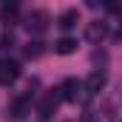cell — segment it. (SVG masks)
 <instances>
[{
	"label": "cell",
	"instance_id": "cell-6",
	"mask_svg": "<svg viewBox=\"0 0 122 122\" xmlns=\"http://www.w3.org/2000/svg\"><path fill=\"white\" fill-rule=\"evenodd\" d=\"M57 102H60V94H57V91H48L46 97H43V102H40V117H43V119H48V117L54 114Z\"/></svg>",
	"mask_w": 122,
	"mask_h": 122
},
{
	"label": "cell",
	"instance_id": "cell-4",
	"mask_svg": "<svg viewBox=\"0 0 122 122\" xmlns=\"http://www.w3.org/2000/svg\"><path fill=\"white\" fill-rule=\"evenodd\" d=\"M82 88H85V94H88V97L99 94L102 88H105V74H102V71H94L91 77H88V80L82 82Z\"/></svg>",
	"mask_w": 122,
	"mask_h": 122
},
{
	"label": "cell",
	"instance_id": "cell-9",
	"mask_svg": "<svg viewBox=\"0 0 122 122\" xmlns=\"http://www.w3.org/2000/svg\"><path fill=\"white\" fill-rule=\"evenodd\" d=\"M54 51H57V54H74V51H77V40H71V37H62V40H57Z\"/></svg>",
	"mask_w": 122,
	"mask_h": 122
},
{
	"label": "cell",
	"instance_id": "cell-2",
	"mask_svg": "<svg viewBox=\"0 0 122 122\" xmlns=\"http://www.w3.org/2000/svg\"><path fill=\"white\" fill-rule=\"evenodd\" d=\"M82 82H77V80H65L60 88H57V94H60V99H65V102H77L80 97H82Z\"/></svg>",
	"mask_w": 122,
	"mask_h": 122
},
{
	"label": "cell",
	"instance_id": "cell-5",
	"mask_svg": "<svg viewBox=\"0 0 122 122\" xmlns=\"http://www.w3.org/2000/svg\"><path fill=\"white\" fill-rule=\"evenodd\" d=\"M85 37H88L91 43H99V40H105V37H108V23H102V20H94L91 26L85 29Z\"/></svg>",
	"mask_w": 122,
	"mask_h": 122
},
{
	"label": "cell",
	"instance_id": "cell-8",
	"mask_svg": "<svg viewBox=\"0 0 122 122\" xmlns=\"http://www.w3.org/2000/svg\"><path fill=\"white\" fill-rule=\"evenodd\" d=\"M29 105H31V94H23L20 99H14V105H11V114H14V117H26Z\"/></svg>",
	"mask_w": 122,
	"mask_h": 122
},
{
	"label": "cell",
	"instance_id": "cell-11",
	"mask_svg": "<svg viewBox=\"0 0 122 122\" xmlns=\"http://www.w3.org/2000/svg\"><path fill=\"white\" fill-rule=\"evenodd\" d=\"M40 54H43V43H29L26 57H40Z\"/></svg>",
	"mask_w": 122,
	"mask_h": 122
},
{
	"label": "cell",
	"instance_id": "cell-3",
	"mask_svg": "<svg viewBox=\"0 0 122 122\" xmlns=\"http://www.w3.org/2000/svg\"><path fill=\"white\" fill-rule=\"evenodd\" d=\"M20 77V65L14 60H0V85H11Z\"/></svg>",
	"mask_w": 122,
	"mask_h": 122
},
{
	"label": "cell",
	"instance_id": "cell-7",
	"mask_svg": "<svg viewBox=\"0 0 122 122\" xmlns=\"http://www.w3.org/2000/svg\"><path fill=\"white\" fill-rule=\"evenodd\" d=\"M77 23H80V11H77V9H65V11H62L60 17H57V26H60L62 31L74 29Z\"/></svg>",
	"mask_w": 122,
	"mask_h": 122
},
{
	"label": "cell",
	"instance_id": "cell-10",
	"mask_svg": "<svg viewBox=\"0 0 122 122\" xmlns=\"http://www.w3.org/2000/svg\"><path fill=\"white\" fill-rule=\"evenodd\" d=\"M17 11H20V9H17V3H6V6L0 9L3 20H14V17H17Z\"/></svg>",
	"mask_w": 122,
	"mask_h": 122
},
{
	"label": "cell",
	"instance_id": "cell-1",
	"mask_svg": "<svg viewBox=\"0 0 122 122\" xmlns=\"http://www.w3.org/2000/svg\"><path fill=\"white\" fill-rule=\"evenodd\" d=\"M48 23H51V17H48V11H43V9H34V11L26 14V26H29V31H34V34H43V31L48 29Z\"/></svg>",
	"mask_w": 122,
	"mask_h": 122
}]
</instances>
